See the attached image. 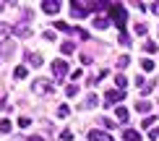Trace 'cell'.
<instances>
[{"instance_id":"6da1fadb","label":"cell","mask_w":159,"mask_h":141,"mask_svg":"<svg viewBox=\"0 0 159 141\" xmlns=\"http://www.w3.org/2000/svg\"><path fill=\"white\" fill-rule=\"evenodd\" d=\"M107 13L112 16V21L117 24V29H125V16H128V13H125V8L120 3H110L107 5Z\"/></svg>"},{"instance_id":"7a4b0ae2","label":"cell","mask_w":159,"mask_h":141,"mask_svg":"<svg viewBox=\"0 0 159 141\" xmlns=\"http://www.w3.org/2000/svg\"><path fill=\"white\" fill-rule=\"evenodd\" d=\"M52 71H55V78H57V81H65V76L70 73V65L65 63V60H55V63H52Z\"/></svg>"},{"instance_id":"3957f363","label":"cell","mask_w":159,"mask_h":141,"mask_svg":"<svg viewBox=\"0 0 159 141\" xmlns=\"http://www.w3.org/2000/svg\"><path fill=\"white\" fill-rule=\"evenodd\" d=\"M125 94H128V92H125V89H112V92H107V94H104V105H117V102H123V99H125Z\"/></svg>"},{"instance_id":"277c9868","label":"cell","mask_w":159,"mask_h":141,"mask_svg":"<svg viewBox=\"0 0 159 141\" xmlns=\"http://www.w3.org/2000/svg\"><path fill=\"white\" fill-rule=\"evenodd\" d=\"M91 11V3H70V16H73V18H84L86 16V13H89Z\"/></svg>"},{"instance_id":"5b68a950","label":"cell","mask_w":159,"mask_h":141,"mask_svg":"<svg viewBox=\"0 0 159 141\" xmlns=\"http://www.w3.org/2000/svg\"><path fill=\"white\" fill-rule=\"evenodd\" d=\"M86 139H89V141H115L110 133H104V131H89V133H86Z\"/></svg>"},{"instance_id":"8992f818","label":"cell","mask_w":159,"mask_h":141,"mask_svg":"<svg viewBox=\"0 0 159 141\" xmlns=\"http://www.w3.org/2000/svg\"><path fill=\"white\" fill-rule=\"evenodd\" d=\"M42 11L50 13V16H55V13L60 11V3H57V0H42Z\"/></svg>"},{"instance_id":"52a82bcc","label":"cell","mask_w":159,"mask_h":141,"mask_svg":"<svg viewBox=\"0 0 159 141\" xmlns=\"http://www.w3.org/2000/svg\"><path fill=\"white\" fill-rule=\"evenodd\" d=\"M34 92L50 94V92H52V81H47V78H39V81H34Z\"/></svg>"},{"instance_id":"ba28073f","label":"cell","mask_w":159,"mask_h":141,"mask_svg":"<svg viewBox=\"0 0 159 141\" xmlns=\"http://www.w3.org/2000/svg\"><path fill=\"white\" fill-rule=\"evenodd\" d=\"M123 141H141V133L136 128H125L123 131Z\"/></svg>"},{"instance_id":"9c48e42d","label":"cell","mask_w":159,"mask_h":141,"mask_svg":"<svg viewBox=\"0 0 159 141\" xmlns=\"http://www.w3.org/2000/svg\"><path fill=\"white\" fill-rule=\"evenodd\" d=\"M60 52H63L65 58L73 55V52H76V45H73V42H63V45H60Z\"/></svg>"},{"instance_id":"30bf717a","label":"cell","mask_w":159,"mask_h":141,"mask_svg":"<svg viewBox=\"0 0 159 141\" xmlns=\"http://www.w3.org/2000/svg\"><path fill=\"white\" fill-rule=\"evenodd\" d=\"M26 60H29L31 65H42V55H39V52H26Z\"/></svg>"},{"instance_id":"8fae6325","label":"cell","mask_w":159,"mask_h":141,"mask_svg":"<svg viewBox=\"0 0 159 141\" xmlns=\"http://www.w3.org/2000/svg\"><path fill=\"white\" fill-rule=\"evenodd\" d=\"M55 29H57V31H63V34H70V31H73V26L65 24V21H55Z\"/></svg>"},{"instance_id":"7c38bea8","label":"cell","mask_w":159,"mask_h":141,"mask_svg":"<svg viewBox=\"0 0 159 141\" xmlns=\"http://www.w3.org/2000/svg\"><path fill=\"white\" fill-rule=\"evenodd\" d=\"M115 84H117V89H125V86H128V76H125V73H117Z\"/></svg>"},{"instance_id":"4fadbf2b","label":"cell","mask_w":159,"mask_h":141,"mask_svg":"<svg viewBox=\"0 0 159 141\" xmlns=\"http://www.w3.org/2000/svg\"><path fill=\"white\" fill-rule=\"evenodd\" d=\"M136 110H138V112H151V102L141 99V102H136Z\"/></svg>"},{"instance_id":"5bb4252c","label":"cell","mask_w":159,"mask_h":141,"mask_svg":"<svg viewBox=\"0 0 159 141\" xmlns=\"http://www.w3.org/2000/svg\"><path fill=\"white\" fill-rule=\"evenodd\" d=\"M117 120H120V123H125V120H128V115H130V112H128V107H117Z\"/></svg>"},{"instance_id":"9a60e30c","label":"cell","mask_w":159,"mask_h":141,"mask_svg":"<svg viewBox=\"0 0 159 141\" xmlns=\"http://www.w3.org/2000/svg\"><path fill=\"white\" fill-rule=\"evenodd\" d=\"M107 26H110V18H102V16L94 18V29H107Z\"/></svg>"},{"instance_id":"2e32d148","label":"cell","mask_w":159,"mask_h":141,"mask_svg":"<svg viewBox=\"0 0 159 141\" xmlns=\"http://www.w3.org/2000/svg\"><path fill=\"white\" fill-rule=\"evenodd\" d=\"M13 34H16V37H24V39H26V37H31V29H26V26H18V29L13 31Z\"/></svg>"},{"instance_id":"e0dca14e","label":"cell","mask_w":159,"mask_h":141,"mask_svg":"<svg viewBox=\"0 0 159 141\" xmlns=\"http://www.w3.org/2000/svg\"><path fill=\"white\" fill-rule=\"evenodd\" d=\"M84 107H89V110H91V107H97V94H89V97L84 99Z\"/></svg>"},{"instance_id":"ac0fdd59","label":"cell","mask_w":159,"mask_h":141,"mask_svg":"<svg viewBox=\"0 0 159 141\" xmlns=\"http://www.w3.org/2000/svg\"><path fill=\"white\" fill-rule=\"evenodd\" d=\"M26 73H29V68H26V65H18V68L13 71V76L16 78H26Z\"/></svg>"},{"instance_id":"d6986e66","label":"cell","mask_w":159,"mask_h":141,"mask_svg":"<svg viewBox=\"0 0 159 141\" xmlns=\"http://www.w3.org/2000/svg\"><path fill=\"white\" fill-rule=\"evenodd\" d=\"M11 128H13V125H11V120H0V133H11Z\"/></svg>"},{"instance_id":"ffe728a7","label":"cell","mask_w":159,"mask_h":141,"mask_svg":"<svg viewBox=\"0 0 159 141\" xmlns=\"http://www.w3.org/2000/svg\"><path fill=\"white\" fill-rule=\"evenodd\" d=\"M76 94H78V86H76V84H68V86H65V97H76Z\"/></svg>"},{"instance_id":"44dd1931","label":"cell","mask_w":159,"mask_h":141,"mask_svg":"<svg viewBox=\"0 0 159 141\" xmlns=\"http://www.w3.org/2000/svg\"><path fill=\"white\" fill-rule=\"evenodd\" d=\"M143 50H146L149 55H151V52H157V42H151V39H146V42H143Z\"/></svg>"},{"instance_id":"7402d4cb","label":"cell","mask_w":159,"mask_h":141,"mask_svg":"<svg viewBox=\"0 0 159 141\" xmlns=\"http://www.w3.org/2000/svg\"><path fill=\"white\" fill-rule=\"evenodd\" d=\"M57 115H60V118H68V115H70V107H68V105H60V107H57Z\"/></svg>"},{"instance_id":"603a6c76","label":"cell","mask_w":159,"mask_h":141,"mask_svg":"<svg viewBox=\"0 0 159 141\" xmlns=\"http://www.w3.org/2000/svg\"><path fill=\"white\" fill-rule=\"evenodd\" d=\"M117 65H120V68H128V65H130V58H128V55H120V58H117Z\"/></svg>"},{"instance_id":"cb8c5ba5","label":"cell","mask_w":159,"mask_h":141,"mask_svg":"<svg viewBox=\"0 0 159 141\" xmlns=\"http://www.w3.org/2000/svg\"><path fill=\"white\" fill-rule=\"evenodd\" d=\"M141 68H143V71H154V63H151L149 58H143V60H141Z\"/></svg>"},{"instance_id":"d4e9b609","label":"cell","mask_w":159,"mask_h":141,"mask_svg":"<svg viewBox=\"0 0 159 141\" xmlns=\"http://www.w3.org/2000/svg\"><path fill=\"white\" fill-rule=\"evenodd\" d=\"M154 123H157V118H151V115H149V118H143V123H141V125H143V128H149V131H151V125H154Z\"/></svg>"},{"instance_id":"484cf974","label":"cell","mask_w":159,"mask_h":141,"mask_svg":"<svg viewBox=\"0 0 159 141\" xmlns=\"http://www.w3.org/2000/svg\"><path fill=\"white\" fill-rule=\"evenodd\" d=\"M120 45L130 47V37H128V31H120Z\"/></svg>"},{"instance_id":"4316f807","label":"cell","mask_w":159,"mask_h":141,"mask_svg":"<svg viewBox=\"0 0 159 141\" xmlns=\"http://www.w3.org/2000/svg\"><path fill=\"white\" fill-rule=\"evenodd\" d=\"M146 31H149L146 24H136V34H146Z\"/></svg>"},{"instance_id":"83f0119b","label":"cell","mask_w":159,"mask_h":141,"mask_svg":"<svg viewBox=\"0 0 159 141\" xmlns=\"http://www.w3.org/2000/svg\"><path fill=\"white\" fill-rule=\"evenodd\" d=\"M18 125H21V128H29V125H31V120L21 115V118H18Z\"/></svg>"},{"instance_id":"f1b7e54d","label":"cell","mask_w":159,"mask_h":141,"mask_svg":"<svg viewBox=\"0 0 159 141\" xmlns=\"http://www.w3.org/2000/svg\"><path fill=\"white\" fill-rule=\"evenodd\" d=\"M159 139V128H151L149 131V141H157Z\"/></svg>"},{"instance_id":"f546056e","label":"cell","mask_w":159,"mask_h":141,"mask_svg":"<svg viewBox=\"0 0 159 141\" xmlns=\"http://www.w3.org/2000/svg\"><path fill=\"white\" fill-rule=\"evenodd\" d=\"M70 139H73V133H70V131H63L60 133V141H70Z\"/></svg>"},{"instance_id":"4dcf8cb0","label":"cell","mask_w":159,"mask_h":141,"mask_svg":"<svg viewBox=\"0 0 159 141\" xmlns=\"http://www.w3.org/2000/svg\"><path fill=\"white\" fill-rule=\"evenodd\" d=\"M149 8H151V13H157V16H159V3H151Z\"/></svg>"},{"instance_id":"1f68e13d","label":"cell","mask_w":159,"mask_h":141,"mask_svg":"<svg viewBox=\"0 0 159 141\" xmlns=\"http://www.w3.org/2000/svg\"><path fill=\"white\" fill-rule=\"evenodd\" d=\"M29 141H44L42 136H29Z\"/></svg>"},{"instance_id":"d6a6232c","label":"cell","mask_w":159,"mask_h":141,"mask_svg":"<svg viewBox=\"0 0 159 141\" xmlns=\"http://www.w3.org/2000/svg\"><path fill=\"white\" fill-rule=\"evenodd\" d=\"M0 11H3V3H0Z\"/></svg>"}]
</instances>
